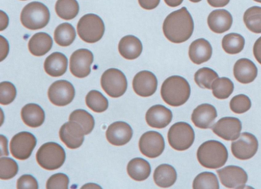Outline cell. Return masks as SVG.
<instances>
[{
  "instance_id": "38",
  "label": "cell",
  "mask_w": 261,
  "mask_h": 189,
  "mask_svg": "<svg viewBox=\"0 0 261 189\" xmlns=\"http://www.w3.org/2000/svg\"><path fill=\"white\" fill-rule=\"evenodd\" d=\"M218 78L216 71L209 68H202L195 74V82L202 89H212L214 82Z\"/></svg>"
},
{
  "instance_id": "18",
  "label": "cell",
  "mask_w": 261,
  "mask_h": 189,
  "mask_svg": "<svg viewBox=\"0 0 261 189\" xmlns=\"http://www.w3.org/2000/svg\"><path fill=\"white\" fill-rule=\"evenodd\" d=\"M133 132L132 128L128 123L122 121L115 122L107 129V140L114 146H123L130 141Z\"/></svg>"
},
{
  "instance_id": "22",
  "label": "cell",
  "mask_w": 261,
  "mask_h": 189,
  "mask_svg": "<svg viewBox=\"0 0 261 189\" xmlns=\"http://www.w3.org/2000/svg\"><path fill=\"white\" fill-rule=\"evenodd\" d=\"M258 70L255 64L248 59L237 61L233 66V75L240 83L247 85L252 83L257 77Z\"/></svg>"
},
{
  "instance_id": "9",
  "label": "cell",
  "mask_w": 261,
  "mask_h": 189,
  "mask_svg": "<svg viewBox=\"0 0 261 189\" xmlns=\"http://www.w3.org/2000/svg\"><path fill=\"white\" fill-rule=\"evenodd\" d=\"M37 145L36 137L31 132H21L16 134L10 143V150L14 158L28 159Z\"/></svg>"
},
{
  "instance_id": "16",
  "label": "cell",
  "mask_w": 261,
  "mask_h": 189,
  "mask_svg": "<svg viewBox=\"0 0 261 189\" xmlns=\"http://www.w3.org/2000/svg\"><path fill=\"white\" fill-rule=\"evenodd\" d=\"M85 132L77 122L69 120L61 127L59 137L67 147L76 149L82 146L85 140Z\"/></svg>"
},
{
  "instance_id": "8",
  "label": "cell",
  "mask_w": 261,
  "mask_h": 189,
  "mask_svg": "<svg viewBox=\"0 0 261 189\" xmlns=\"http://www.w3.org/2000/svg\"><path fill=\"white\" fill-rule=\"evenodd\" d=\"M102 88L110 97L117 98L125 94L127 89L126 76L120 70L111 68L102 74Z\"/></svg>"
},
{
  "instance_id": "7",
  "label": "cell",
  "mask_w": 261,
  "mask_h": 189,
  "mask_svg": "<svg viewBox=\"0 0 261 189\" xmlns=\"http://www.w3.org/2000/svg\"><path fill=\"white\" fill-rule=\"evenodd\" d=\"M168 141L175 150H187L195 141L193 128L186 122L175 123L168 132Z\"/></svg>"
},
{
  "instance_id": "13",
  "label": "cell",
  "mask_w": 261,
  "mask_h": 189,
  "mask_svg": "<svg viewBox=\"0 0 261 189\" xmlns=\"http://www.w3.org/2000/svg\"><path fill=\"white\" fill-rule=\"evenodd\" d=\"M94 62V55L90 50L79 49L71 55L70 71L74 77L84 78L91 74V66Z\"/></svg>"
},
{
  "instance_id": "2",
  "label": "cell",
  "mask_w": 261,
  "mask_h": 189,
  "mask_svg": "<svg viewBox=\"0 0 261 189\" xmlns=\"http://www.w3.org/2000/svg\"><path fill=\"white\" fill-rule=\"evenodd\" d=\"M190 95V85L186 79L180 76L168 77L162 85V98L169 106L177 107L185 104Z\"/></svg>"
},
{
  "instance_id": "47",
  "label": "cell",
  "mask_w": 261,
  "mask_h": 189,
  "mask_svg": "<svg viewBox=\"0 0 261 189\" xmlns=\"http://www.w3.org/2000/svg\"><path fill=\"white\" fill-rule=\"evenodd\" d=\"M207 3L211 7L218 8L227 6L230 3V0H207Z\"/></svg>"
},
{
  "instance_id": "32",
  "label": "cell",
  "mask_w": 261,
  "mask_h": 189,
  "mask_svg": "<svg viewBox=\"0 0 261 189\" xmlns=\"http://www.w3.org/2000/svg\"><path fill=\"white\" fill-rule=\"evenodd\" d=\"M245 45V40L241 35L230 33L222 39V48L227 54L236 55L241 52Z\"/></svg>"
},
{
  "instance_id": "33",
  "label": "cell",
  "mask_w": 261,
  "mask_h": 189,
  "mask_svg": "<svg viewBox=\"0 0 261 189\" xmlns=\"http://www.w3.org/2000/svg\"><path fill=\"white\" fill-rule=\"evenodd\" d=\"M246 27L252 33H261V7H253L246 10L244 14Z\"/></svg>"
},
{
  "instance_id": "28",
  "label": "cell",
  "mask_w": 261,
  "mask_h": 189,
  "mask_svg": "<svg viewBox=\"0 0 261 189\" xmlns=\"http://www.w3.org/2000/svg\"><path fill=\"white\" fill-rule=\"evenodd\" d=\"M153 179L159 187L163 188L172 187L177 180L176 171L170 165H160L154 172Z\"/></svg>"
},
{
  "instance_id": "40",
  "label": "cell",
  "mask_w": 261,
  "mask_h": 189,
  "mask_svg": "<svg viewBox=\"0 0 261 189\" xmlns=\"http://www.w3.org/2000/svg\"><path fill=\"white\" fill-rule=\"evenodd\" d=\"M251 107V101L247 95L238 94L231 99L230 102V108L232 112L241 114L248 111Z\"/></svg>"
},
{
  "instance_id": "25",
  "label": "cell",
  "mask_w": 261,
  "mask_h": 189,
  "mask_svg": "<svg viewBox=\"0 0 261 189\" xmlns=\"http://www.w3.org/2000/svg\"><path fill=\"white\" fill-rule=\"evenodd\" d=\"M118 50L122 57L127 60H134L140 57L143 51L141 41L134 36H126L120 41Z\"/></svg>"
},
{
  "instance_id": "41",
  "label": "cell",
  "mask_w": 261,
  "mask_h": 189,
  "mask_svg": "<svg viewBox=\"0 0 261 189\" xmlns=\"http://www.w3.org/2000/svg\"><path fill=\"white\" fill-rule=\"evenodd\" d=\"M16 88L13 84L8 82L0 84V103L8 105L13 103L16 97Z\"/></svg>"
},
{
  "instance_id": "35",
  "label": "cell",
  "mask_w": 261,
  "mask_h": 189,
  "mask_svg": "<svg viewBox=\"0 0 261 189\" xmlns=\"http://www.w3.org/2000/svg\"><path fill=\"white\" fill-rule=\"evenodd\" d=\"M87 106L95 113H103L108 110L109 103L108 99L98 91H91L86 96Z\"/></svg>"
},
{
  "instance_id": "43",
  "label": "cell",
  "mask_w": 261,
  "mask_h": 189,
  "mask_svg": "<svg viewBox=\"0 0 261 189\" xmlns=\"http://www.w3.org/2000/svg\"><path fill=\"white\" fill-rule=\"evenodd\" d=\"M18 189H38L39 184L37 180L31 175H24L17 181Z\"/></svg>"
},
{
  "instance_id": "19",
  "label": "cell",
  "mask_w": 261,
  "mask_h": 189,
  "mask_svg": "<svg viewBox=\"0 0 261 189\" xmlns=\"http://www.w3.org/2000/svg\"><path fill=\"white\" fill-rule=\"evenodd\" d=\"M218 117L216 108L209 103H203L197 106L192 114V121L200 129L212 128Z\"/></svg>"
},
{
  "instance_id": "30",
  "label": "cell",
  "mask_w": 261,
  "mask_h": 189,
  "mask_svg": "<svg viewBox=\"0 0 261 189\" xmlns=\"http://www.w3.org/2000/svg\"><path fill=\"white\" fill-rule=\"evenodd\" d=\"M80 7L77 0H58L56 12L64 20H71L79 15Z\"/></svg>"
},
{
  "instance_id": "4",
  "label": "cell",
  "mask_w": 261,
  "mask_h": 189,
  "mask_svg": "<svg viewBox=\"0 0 261 189\" xmlns=\"http://www.w3.org/2000/svg\"><path fill=\"white\" fill-rule=\"evenodd\" d=\"M20 19L23 26L28 30H41L49 22V10L42 3H30L22 10Z\"/></svg>"
},
{
  "instance_id": "48",
  "label": "cell",
  "mask_w": 261,
  "mask_h": 189,
  "mask_svg": "<svg viewBox=\"0 0 261 189\" xmlns=\"http://www.w3.org/2000/svg\"><path fill=\"white\" fill-rule=\"evenodd\" d=\"M0 24H1V28H0L1 31H4L8 26L9 18L4 11H1V22Z\"/></svg>"
},
{
  "instance_id": "45",
  "label": "cell",
  "mask_w": 261,
  "mask_h": 189,
  "mask_svg": "<svg viewBox=\"0 0 261 189\" xmlns=\"http://www.w3.org/2000/svg\"><path fill=\"white\" fill-rule=\"evenodd\" d=\"M253 56L261 65V37H259L253 45Z\"/></svg>"
},
{
  "instance_id": "6",
  "label": "cell",
  "mask_w": 261,
  "mask_h": 189,
  "mask_svg": "<svg viewBox=\"0 0 261 189\" xmlns=\"http://www.w3.org/2000/svg\"><path fill=\"white\" fill-rule=\"evenodd\" d=\"M79 37L87 43L93 44L103 38L105 25L100 16L95 14H87L82 16L77 23Z\"/></svg>"
},
{
  "instance_id": "3",
  "label": "cell",
  "mask_w": 261,
  "mask_h": 189,
  "mask_svg": "<svg viewBox=\"0 0 261 189\" xmlns=\"http://www.w3.org/2000/svg\"><path fill=\"white\" fill-rule=\"evenodd\" d=\"M198 163L206 169H220L228 158L227 148L221 142L208 140L201 145L197 151Z\"/></svg>"
},
{
  "instance_id": "17",
  "label": "cell",
  "mask_w": 261,
  "mask_h": 189,
  "mask_svg": "<svg viewBox=\"0 0 261 189\" xmlns=\"http://www.w3.org/2000/svg\"><path fill=\"white\" fill-rule=\"evenodd\" d=\"M158 80L153 73L143 71L137 73L133 80V88L137 95L147 97L153 95L157 90Z\"/></svg>"
},
{
  "instance_id": "14",
  "label": "cell",
  "mask_w": 261,
  "mask_h": 189,
  "mask_svg": "<svg viewBox=\"0 0 261 189\" xmlns=\"http://www.w3.org/2000/svg\"><path fill=\"white\" fill-rule=\"evenodd\" d=\"M220 181L227 188H243L248 181V175L239 166H228L217 171Z\"/></svg>"
},
{
  "instance_id": "44",
  "label": "cell",
  "mask_w": 261,
  "mask_h": 189,
  "mask_svg": "<svg viewBox=\"0 0 261 189\" xmlns=\"http://www.w3.org/2000/svg\"><path fill=\"white\" fill-rule=\"evenodd\" d=\"M138 1L140 7L146 10H154L158 7L160 3V0H138Z\"/></svg>"
},
{
  "instance_id": "26",
  "label": "cell",
  "mask_w": 261,
  "mask_h": 189,
  "mask_svg": "<svg viewBox=\"0 0 261 189\" xmlns=\"http://www.w3.org/2000/svg\"><path fill=\"white\" fill-rule=\"evenodd\" d=\"M21 117L24 123L30 127H39L45 122V114L42 107L36 103H29L22 107Z\"/></svg>"
},
{
  "instance_id": "49",
  "label": "cell",
  "mask_w": 261,
  "mask_h": 189,
  "mask_svg": "<svg viewBox=\"0 0 261 189\" xmlns=\"http://www.w3.org/2000/svg\"><path fill=\"white\" fill-rule=\"evenodd\" d=\"M1 141H2V155H8V149H7V139L4 136H1Z\"/></svg>"
},
{
  "instance_id": "23",
  "label": "cell",
  "mask_w": 261,
  "mask_h": 189,
  "mask_svg": "<svg viewBox=\"0 0 261 189\" xmlns=\"http://www.w3.org/2000/svg\"><path fill=\"white\" fill-rule=\"evenodd\" d=\"M189 56L194 64L201 65L210 60L212 58V45L206 39H196L189 46Z\"/></svg>"
},
{
  "instance_id": "37",
  "label": "cell",
  "mask_w": 261,
  "mask_h": 189,
  "mask_svg": "<svg viewBox=\"0 0 261 189\" xmlns=\"http://www.w3.org/2000/svg\"><path fill=\"white\" fill-rule=\"evenodd\" d=\"M192 187L194 189H219V182L216 175L212 172H202L195 177Z\"/></svg>"
},
{
  "instance_id": "12",
  "label": "cell",
  "mask_w": 261,
  "mask_h": 189,
  "mask_svg": "<svg viewBox=\"0 0 261 189\" xmlns=\"http://www.w3.org/2000/svg\"><path fill=\"white\" fill-rule=\"evenodd\" d=\"M140 152L148 158L160 156L165 149V140L160 132L149 131L143 134L139 142Z\"/></svg>"
},
{
  "instance_id": "53",
  "label": "cell",
  "mask_w": 261,
  "mask_h": 189,
  "mask_svg": "<svg viewBox=\"0 0 261 189\" xmlns=\"http://www.w3.org/2000/svg\"><path fill=\"white\" fill-rule=\"evenodd\" d=\"M21 1H27V0H21Z\"/></svg>"
},
{
  "instance_id": "46",
  "label": "cell",
  "mask_w": 261,
  "mask_h": 189,
  "mask_svg": "<svg viewBox=\"0 0 261 189\" xmlns=\"http://www.w3.org/2000/svg\"><path fill=\"white\" fill-rule=\"evenodd\" d=\"M1 61L6 59L9 53V44L4 36H1Z\"/></svg>"
},
{
  "instance_id": "21",
  "label": "cell",
  "mask_w": 261,
  "mask_h": 189,
  "mask_svg": "<svg viewBox=\"0 0 261 189\" xmlns=\"http://www.w3.org/2000/svg\"><path fill=\"white\" fill-rule=\"evenodd\" d=\"M233 18L225 10H214L207 17V25L213 33L222 34L231 28Z\"/></svg>"
},
{
  "instance_id": "11",
  "label": "cell",
  "mask_w": 261,
  "mask_h": 189,
  "mask_svg": "<svg viewBox=\"0 0 261 189\" xmlns=\"http://www.w3.org/2000/svg\"><path fill=\"white\" fill-rule=\"evenodd\" d=\"M48 96L53 104L58 106H65L74 100L75 89L72 84L68 80H57L50 86Z\"/></svg>"
},
{
  "instance_id": "27",
  "label": "cell",
  "mask_w": 261,
  "mask_h": 189,
  "mask_svg": "<svg viewBox=\"0 0 261 189\" xmlns=\"http://www.w3.org/2000/svg\"><path fill=\"white\" fill-rule=\"evenodd\" d=\"M53 41L51 36L45 33L35 34L29 42V50L33 56L41 57L46 55L53 48Z\"/></svg>"
},
{
  "instance_id": "51",
  "label": "cell",
  "mask_w": 261,
  "mask_h": 189,
  "mask_svg": "<svg viewBox=\"0 0 261 189\" xmlns=\"http://www.w3.org/2000/svg\"><path fill=\"white\" fill-rule=\"evenodd\" d=\"M189 1H191V2L195 3V4H196V3L201 2V0H189Z\"/></svg>"
},
{
  "instance_id": "1",
  "label": "cell",
  "mask_w": 261,
  "mask_h": 189,
  "mask_svg": "<svg viewBox=\"0 0 261 189\" xmlns=\"http://www.w3.org/2000/svg\"><path fill=\"white\" fill-rule=\"evenodd\" d=\"M163 30L166 39L172 43H183L193 34V19L187 9L182 7L166 18Z\"/></svg>"
},
{
  "instance_id": "39",
  "label": "cell",
  "mask_w": 261,
  "mask_h": 189,
  "mask_svg": "<svg viewBox=\"0 0 261 189\" xmlns=\"http://www.w3.org/2000/svg\"><path fill=\"white\" fill-rule=\"evenodd\" d=\"M19 172V166L13 158L2 157L0 158V178L9 180L14 178Z\"/></svg>"
},
{
  "instance_id": "24",
  "label": "cell",
  "mask_w": 261,
  "mask_h": 189,
  "mask_svg": "<svg viewBox=\"0 0 261 189\" xmlns=\"http://www.w3.org/2000/svg\"><path fill=\"white\" fill-rule=\"evenodd\" d=\"M44 68L45 72L51 77H61L68 70V59L62 53H53L45 59Z\"/></svg>"
},
{
  "instance_id": "29",
  "label": "cell",
  "mask_w": 261,
  "mask_h": 189,
  "mask_svg": "<svg viewBox=\"0 0 261 189\" xmlns=\"http://www.w3.org/2000/svg\"><path fill=\"white\" fill-rule=\"evenodd\" d=\"M127 173L135 181H145L150 175V164L142 158H133L128 163Z\"/></svg>"
},
{
  "instance_id": "31",
  "label": "cell",
  "mask_w": 261,
  "mask_h": 189,
  "mask_svg": "<svg viewBox=\"0 0 261 189\" xmlns=\"http://www.w3.org/2000/svg\"><path fill=\"white\" fill-rule=\"evenodd\" d=\"M55 41L62 47H68L75 40L76 32L71 24L65 22L56 28L54 34Z\"/></svg>"
},
{
  "instance_id": "10",
  "label": "cell",
  "mask_w": 261,
  "mask_h": 189,
  "mask_svg": "<svg viewBox=\"0 0 261 189\" xmlns=\"http://www.w3.org/2000/svg\"><path fill=\"white\" fill-rule=\"evenodd\" d=\"M257 139L250 132H243L231 143V152L233 156L240 160L253 158L258 150Z\"/></svg>"
},
{
  "instance_id": "50",
  "label": "cell",
  "mask_w": 261,
  "mask_h": 189,
  "mask_svg": "<svg viewBox=\"0 0 261 189\" xmlns=\"http://www.w3.org/2000/svg\"><path fill=\"white\" fill-rule=\"evenodd\" d=\"M166 5L170 7H177L182 4L183 0H164Z\"/></svg>"
},
{
  "instance_id": "15",
  "label": "cell",
  "mask_w": 261,
  "mask_h": 189,
  "mask_svg": "<svg viewBox=\"0 0 261 189\" xmlns=\"http://www.w3.org/2000/svg\"><path fill=\"white\" fill-rule=\"evenodd\" d=\"M214 133L227 141H233L241 135L242 123L236 117H223L212 127Z\"/></svg>"
},
{
  "instance_id": "42",
  "label": "cell",
  "mask_w": 261,
  "mask_h": 189,
  "mask_svg": "<svg viewBox=\"0 0 261 189\" xmlns=\"http://www.w3.org/2000/svg\"><path fill=\"white\" fill-rule=\"evenodd\" d=\"M69 178L65 174L57 173L51 175L46 183L48 189H68Z\"/></svg>"
},
{
  "instance_id": "34",
  "label": "cell",
  "mask_w": 261,
  "mask_h": 189,
  "mask_svg": "<svg viewBox=\"0 0 261 189\" xmlns=\"http://www.w3.org/2000/svg\"><path fill=\"white\" fill-rule=\"evenodd\" d=\"M212 89L213 95L216 98L225 100L231 95L234 86L233 82L227 77H218L214 82Z\"/></svg>"
},
{
  "instance_id": "5",
  "label": "cell",
  "mask_w": 261,
  "mask_h": 189,
  "mask_svg": "<svg viewBox=\"0 0 261 189\" xmlns=\"http://www.w3.org/2000/svg\"><path fill=\"white\" fill-rule=\"evenodd\" d=\"M66 153L62 146L56 143H47L42 145L37 153L36 160L41 167L46 170L60 169L65 161Z\"/></svg>"
},
{
  "instance_id": "52",
  "label": "cell",
  "mask_w": 261,
  "mask_h": 189,
  "mask_svg": "<svg viewBox=\"0 0 261 189\" xmlns=\"http://www.w3.org/2000/svg\"><path fill=\"white\" fill-rule=\"evenodd\" d=\"M255 2L259 3V4H261V0H254Z\"/></svg>"
},
{
  "instance_id": "20",
  "label": "cell",
  "mask_w": 261,
  "mask_h": 189,
  "mask_svg": "<svg viewBox=\"0 0 261 189\" xmlns=\"http://www.w3.org/2000/svg\"><path fill=\"white\" fill-rule=\"evenodd\" d=\"M146 120L151 127L163 129L169 126L172 120V113L163 105H155L148 110Z\"/></svg>"
},
{
  "instance_id": "36",
  "label": "cell",
  "mask_w": 261,
  "mask_h": 189,
  "mask_svg": "<svg viewBox=\"0 0 261 189\" xmlns=\"http://www.w3.org/2000/svg\"><path fill=\"white\" fill-rule=\"evenodd\" d=\"M69 120L77 122L83 127L85 135L91 133L95 125L93 116L85 110H76L73 111L70 115Z\"/></svg>"
}]
</instances>
